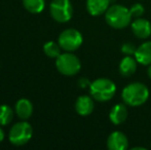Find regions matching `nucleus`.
I'll list each match as a JSON object with an SVG mask.
<instances>
[{"instance_id": "nucleus-1", "label": "nucleus", "mask_w": 151, "mask_h": 150, "mask_svg": "<svg viewBox=\"0 0 151 150\" xmlns=\"http://www.w3.org/2000/svg\"><path fill=\"white\" fill-rule=\"evenodd\" d=\"M149 98V90L142 82H132L127 84L121 93V99L125 105L138 107L146 103Z\"/></svg>"}, {"instance_id": "nucleus-2", "label": "nucleus", "mask_w": 151, "mask_h": 150, "mask_svg": "<svg viewBox=\"0 0 151 150\" xmlns=\"http://www.w3.org/2000/svg\"><path fill=\"white\" fill-rule=\"evenodd\" d=\"M132 14L129 8L120 4L109 6L105 12L106 23L113 29L127 28L132 23Z\"/></svg>"}, {"instance_id": "nucleus-3", "label": "nucleus", "mask_w": 151, "mask_h": 150, "mask_svg": "<svg viewBox=\"0 0 151 150\" xmlns=\"http://www.w3.org/2000/svg\"><path fill=\"white\" fill-rule=\"evenodd\" d=\"M90 93L93 100L98 102H107L115 96L116 85L108 78H98L91 83Z\"/></svg>"}, {"instance_id": "nucleus-4", "label": "nucleus", "mask_w": 151, "mask_h": 150, "mask_svg": "<svg viewBox=\"0 0 151 150\" xmlns=\"http://www.w3.org/2000/svg\"><path fill=\"white\" fill-rule=\"evenodd\" d=\"M56 67L61 74L65 76H73L80 71L81 63L75 55L71 52H64L57 58Z\"/></svg>"}, {"instance_id": "nucleus-5", "label": "nucleus", "mask_w": 151, "mask_h": 150, "mask_svg": "<svg viewBox=\"0 0 151 150\" xmlns=\"http://www.w3.org/2000/svg\"><path fill=\"white\" fill-rule=\"evenodd\" d=\"M32 135H33V128L31 124L23 120L12 126L8 134V139L12 145L23 146L30 141Z\"/></svg>"}, {"instance_id": "nucleus-6", "label": "nucleus", "mask_w": 151, "mask_h": 150, "mask_svg": "<svg viewBox=\"0 0 151 150\" xmlns=\"http://www.w3.org/2000/svg\"><path fill=\"white\" fill-rule=\"evenodd\" d=\"M50 12L52 18L58 23H67L73 16V7L70 0H52Z\"/></svg>"}, {"instance_id": "nucleus-7", "label": "nucleus", "mask_w": 151, "mask_h": 150, "mask_svg": "<svg viewBox=\"0 0 151 150\" xmlns=\"http://www.w3.org/2000/svg\"><path fill=\"white\" fill-rule=\"evenodd\" d=\"M83 38L79 31L76 29H66L60 34L58 43L65 52H74L81 46Z\"/></svg>"}, {"instance_id": "nucleus-8", "label": "nucleus", "mask_w": 151, "mask_h": 150, "mask_svg": "<svg viewBox=\"0 0 151 150\" xmlns=\"http://www.w3.org/2000/svg\"><path fill=\"white\" fill-rule=\"evenodd\" d=\"M131 28L134 35L139 39H146L151 35V23L146 19L137 18L131 23Z\"/></svg>"}, {"instance_id": "nucleus-9", "label": "nucleus", "mask_w": 151, "mask_h": 150, "mask_svg": "<svg viewBox=\"0 0 151 150\" xmlns=\"http://www.w3.org/2000/svg\"><path fill=\"white\" fill-rule=\"evenodd\" d=\"M107 148L109 150H127L129 148L127 136L119 131L111 133L107 139Z\"/></svg>"}, {"instance_id": "nucleus-10", "label": "nucleus", "mask_w": 151, "mask_h": 150, "mask_svg": "<svg viewBox=\"0 0 151 150\" xmlns=\"http://www.w3.org/2000/svg\"><path fill=\"white\" fill-rule=\"evenodd\" d=\"M111 0H86V9L91 16L98 17L105 14Z\"/></svg>"}, {"instance_id": "nucleus-11", "label": "nucleus", "mask_w": 151, "mask_h": 150, "mask_svg": "<svg viewBox=\"0 0 151 150\" xmlns=\"http://www.w3.org/2000/svg\"><path fill=\"white\" fill-rule=\"evenodd\" d=\"M93 101L91 97L88 96H80L77 98L75 102V110L79 115L81 116H88L93 111Z\"/></svg>"}, {"instance_id": "nucleus-12", "label": "nucleus", "mask_w": 151, "mask_h": 150, "mask_svg": "<svg viewBox=\"0 0 151 150\" xmlns=\"http://www.w3.org/2000/svg\"><path fill=\"white\" fill-rule=\"evenodd\" d=\"M135 59L137 62L144 66L151 65V41H146L142 43L136 50Z\"/></svg>"}, {"instance_id": "nucleus-13", "label": "nucleus", "mask_w": 151, "mask_h": 150, "mask_svg": "<svg viewBox=\"0 0 151 150\" xmlns=\"http://www.w3.org/2000/svg\"><path fill=\"white\" fill-rule=\"evenodd\" d=\"M14 111L20 119L27 120L31 117L32 113H33V105L28 99H20L16 103Z\"/></svg>"}, {"instance_id": "nucleus-14", "label": "nucleus", "mask_w": 151, "mask_h": 150, "mask_svg": "<svg viewBox=\"0 0 151 150\" xmlns=\"http://www.w3.org/2000/svg\"><path fill=\"white\" fill-rule=\"evenodd\" d=\"M127 118V109L124 104H116L109 112V119L113 124H121Z\"/></svg>"}, {"instance_id": "nucleus-15", "label": "nucleus", "mask_w": 151, "mask_h": 150, "mask_svg": "<svg viewBox=\"0 0 151 150\" xmlns=\"http://www.w3.org/2000/svg\"><path fill=\"white\" fill-rule=\"evenodd\" d=\"M137 60L131 56H125L119 63V73L123 77H129L137 70Z\"/></svg>"}, {"instance_id": "nucleus-16", "label": "nucleus", "mask_w": 151, "mask_h": 150, "mask_svg": "<svg viewBox=\"0 0 151 150\" xmlns=\"http://www.w3.org/2000/svg\"><path fill=\"white\" fill-rule=\"evenodd\" d=\"M23 5L31 14H40L45 7V0H23Z\"/></svg>"}, {"instance_id": "nucleus-17", "label": "nucleus", "mask_w": 151, "mask_h": 150, "mask_svg": "<svg viewBox=\"0 0 151 150\" xmlns=\"http://www.w3.org/2000/svg\"><path fill=\"white\" fill-rule=\"evenodd\" d=\"M14 118V110L8 105H0V126L10 123Z\"/></svg>"}, {"instance_id": "nucleus-18", "label": "nucleus", "mask_w": 151, "mask_h": 150, "mask_svg": "<svg viewBox=\"0 0 151 150\" xmlns=\"http://www.w3.org/2000/svg\"><path fill=\"white\" fill-rule=\"evenodd\" d=\"M43 52L48 58L57 59L61 55V46L55 41H48L43 45Z\"/></svg>"}, {"instance_id": "nucleus-19", "label": "nucleus", "mask_w": 151, "mask_h": 150, "mask_svg": "<svg viewBox=\"0 0 151 150\" xmlns=\"http://www.w3.org/2000/svg\"><path fill=\"white\" fill-rule=\"evenodd\" d=\"M129 11L133 18H140L144 14V6L141 3H136L134 5H132V7L129 8Z\"/></svg>"}, {"instance_id": "nucleus-20", "label": "nucleus", "mask_w": 151, "mask_h": 150, "mask_svg": "<svg viewBox=\"0 0 151 150\" xmlns=\"http://www.w3.org/2000/svg\"><path fill=\"white\" fill-rule=\"evenodd\" d=\"M136 46L134 45L132 42H127V43H123L121 46V52L125 56H133L136 52Z\"/></svg>"}, {"instance_id": "nucleus-21", "label": "nucleus", "mask_w": 151, "mask_h": 150, "mask_svg": "<svg viewBox=\"0 0 151 150\" xmlns=\"http://www.w3.org/2000/svg\"><path fill=\"white\" fill-rule=\"evenodd\" d=\"M91 83V82L86 77H82V78H80V79L78 80V85H79L81 88H88V86L90 88Z\"/></svg>"}, {"instance_id": "nucleus-22", "label": "nucleus", "mask_w": 151, "mask_h": 150, "mask_svg": "<svg viewBox=\"0 0 151 150\" xmlns=\"http://www.w3.org/2000/svg\"><path fill=\"white\" fill-rule=\"evenodd\" d=\"M3 140H4V132L1 128V126H0V143H1Z\"/></svg>"}, {"instance_id": "nucleus-23", "label": "nucleus", "mask_w": 151, "mask_h": 150, "mask_svg": "<svg viewBox=\"0 0 151 150\" xmlns=\"http://www.w3.org/2000/svg\"><path fill=\"white\" fill-rule=\"evenodd\" d=\"M132 150H146L145 147H133Z\"/></svg>"}, {"instance_id": "nucleus-24", "label": "nucleus", "mask_w": 151, "mask_h": 150, "mask_svg": "<svg viewBox=\"0 0 151 150\" xmlns=\"http://www.w3.org/2000/svg\"><path fill=\"white\" fill-rule=\"evenodd\" d=\"M147 74H148V77L151 79V65L149 66V68H148V70H147Z\"/></svg>"}]
</instances>
